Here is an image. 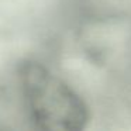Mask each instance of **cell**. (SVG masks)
<instances>
[{
  "mask_svg": "<svg viewBox=\"0 0 131 131\" xmlns=\"http://www.w3.org/2000/svg\"><path fill=\"white\" fill-rule=\"evenodd\" d=\"M20 82L38 131H85L88 106L61 78L38 63H28L21 69Z\"/></svg>",
  "mask_w": 131,
  "mask_h": 131,
  "instance_id": "cell-1",
  "label": "cell"
}]
</instances>
